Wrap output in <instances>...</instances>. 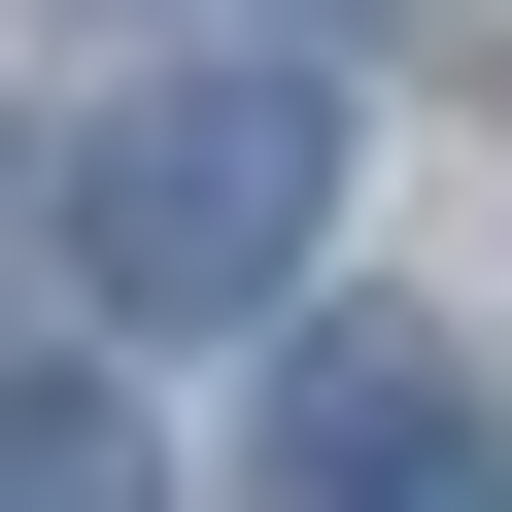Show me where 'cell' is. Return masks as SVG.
<instances>
[{"label":"cell","instance_id":"1","mask_svg":"<svg viewBox=\"0 0 512 512\" xmlns=\"http://www.w3.org/2000/svg\"><path fill=\"white\" fill-rule=\"evenodd\" d=\"M342 239V69H137V137H103V308H171V342H274V274Z\"/></svg>","mask_w":512,"mask_h":512},{"label":"cell","instance_id":"2","mask_svg":"<svg viewBox=\"0 0 512 512\" xmlns=\"http://www.w3.org/2000/svg\"><path fill=\"white\" fill-rule=\"evenodd\" d=\"M239 512H512V410H478V342H410V308H308V342H274V410H239Z\"/></svg>","mask_w":512,"mask_h":512},{"label":"cell","instance_id":"3","mask_svg":"<svg viewBox=\"0 0 512 512\" xmlns=\"http://www.w3.org/2000/svg\"><path fill=\"white\" fill-rule=\"evenodd\" d=\"M0 512H171V478H137V410H103V376H0Z\"/></svg>","mask_w":512,"mask_h":512}]
</instances>
